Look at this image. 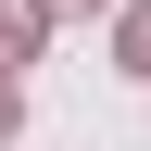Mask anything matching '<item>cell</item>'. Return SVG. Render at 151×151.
I'll list each match as a JSON object with an SVG mask.
<instances>
[{"instance_id": "cell-4", "label": "cell", "mask_w": 151, "mask_h": 151, "mask_svg": "<svg viewBox=\"0 0 151 151\" xmlns=\"http://www.w3.org/2000/svg\"><path fill=\"white\" fill-rule=\"evenodd\" d=\"M13 113H25V101H13V88H0V139H13Z\"/></svg>"}, {"instance_id": "cell-1", "label": "cell", "mask_w": 151, "mask_h": 151, "mask_svg": "<svg viewBox=\"0 0 151 151\" xmlns=\"http://www.w3.org/2000/svg\"><path fill=\"white\" fill-rule=\"evenodd\" d=\"M38 25H50L38 0H0V88H13V63H25V50H38Z\"/></svg>"}, {"instance_id": "cell-3", "label": "cell", "mask_w": 151, "mask_h": 151, "mask_svg": "<svg viewBox=\"0 0 151 151\" xmlns=\"http://www.w3.org/2000/svg\"><path fill=\"white\" fill-rule=\"evenodd\" d=\"M38 13H101V0H38Z\"/></svg>"}, {"instance_id": "cell-2", "label": "cell", "mask_w": 151, "mask_h": 151, "mask_svg": "<svg viewBox=\"0 0 151 151\" xmlns=\"http://www.w3.org/2000/svg\"><path fill=\"white\" fill-rule=\"evenodd\" d=\"M113 63H126V76H151V0L126 13V25H113Z\"/></svg>"}]
</instances>
